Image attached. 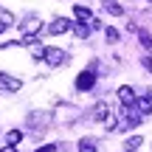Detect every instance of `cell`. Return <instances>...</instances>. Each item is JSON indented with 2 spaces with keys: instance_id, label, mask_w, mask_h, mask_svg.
Instances as JSON below:
<instances>
[{
  "instance_id": "1",
  "label": "cell",
  "mask_w": 152,
  "mask_h": 152,
  "mask_svg": "<svg viewBox=\"0 0 152 152\" xmlns=\"http://www.w3.org/2000/svg\"><path fill=\"white\" fill-rule=\"evenodd\" d=\"M39 28H42L39 17H37V14H28L26 20H23V26H20V37H23V42H26V45H37V42H34V37H37Z\"/></svg>"
},
{
  "instance_id": "2",
  "label": "cell",
  "mask_w": 152,
  "mask_h": 152,
  "mask_svg": "<svg viewBox=\"0 0 152 152\" xmlns=\"http://www.w3.org/2000/svg\"><path fill=\"white\" fill-rule=\"evenodd\" d=\"M96 65H90V68H85L79 76H76V90L79 93H85V90H90L93 85H96V71H93Z\"/></svg>"
},
{
  "instance_id": "3",
  "label": "cell",
  "mask_w": 152,
  "mask_h": 152,
  "mask_svg": "<svg viewBox=\"0 0 152 152\" xmlns=\"http://www.w3.org/2000/svg\"><path fill=\"white\" fill-rule=\"evenodd\" d=\"M45 62H48L51 68H59L62 62H65V48H59V45H45Z\"/></svg>"
},
{
  "instance_id": "4",
  "label": "cell",
  "mask_w": 152,
  "mask_h": 152,
  "mask_svg": "<svg viewBox=\"0 0 152 152\" xmlns=\"http://www.w3.org/2000/svg\"><path fill=\"white\" fill-rule=\"evenodd\" d=\"M73 26H76V23L68 20V17H56V20L48 26V34H54V37H56V34H68V31H73Z\"/></svg>"
},
{
  "instance_id": "5",
  "label": "cell",
  "mask_w": 152,
  "mask_h": 152,
  "mask_svg": "<svg viewBox=\"0 0 152 152\" xmlns=\"http://www.w3.org/2000/svg\"><path fill=\"white\" fill-rule=\"evenodd\" d=\"M87 115H90L93 121H102V124H104V121H107V115H113V113H110V104H107V102H96V104L90 107V113H87Z\"/></svg>"
},
{
  "instance_id": "6",
  "label": "cell",
  "mask_w": 152,
  "mask_h": 152,
  "mask_svg": "<svg viewBox=\"0 0 152 152\" xmlns=\"http://www.w3.org/2000/svg\"><path fill=\"white\" fill-rule=\"evenodd\" d=\"M0 87H3L6 93H17V90L23 87V82H20V79H14V76H9V73H3V71H0Z\"/></svg>"
},
{
  "instance_id": "7",
  "label": "cell",
  "mask_w": 152,
  "mask_h": 152,
  "mask_svg": "<svg viewBox=\"0 0 152 152\" xmlns=\"http://www.w3.org/2000/svg\"><path fill=\"white\" fill-rule=\"evenodd\" d=\"M118 99H121V104H135L138 102V93L132 90L130 85H121L118 87Z\"/></svg>"
},
{
  "instance_id": "8",
  "label": "cell",
  "mask_w": 152,
  "mask_h": 152,
  "mask_svg": "<svg viewBox=\"0 0 152 152\" xmlns=\"http://www.w3.org/2000/svg\"><path fill=\"white\" fill-rule=\"evenodd\" d=\"M73 17H76V23H93V11L87 6H82V3L73 6Z\"/></svg>"
},
{
  "instance_id": "9",
  "label": "cell",
  "mask_w": 152,
  "mask_h": 152,
  "mask_svg": "<svg viewBox=\"0 0 152 152\" xmlns=\"http://www.w3.org/2000/svg\"><path fill=\"white\" fill-rule=\"evenodd\" d=\"M104 3V11L113 17H124V6H118V0H102Z\"/></svg>"
},
{
  "instance_id": "10",
  "label": "cell",
  "mask_w": 152,
  "mask_h": 152,
  "mask_svg": "<svg viewBox=\"0 0 152 152\" xmlns=\"http://www.w3.org/2000/svg\"><path fill=\"white\" fill-rule=\"evenodd\" d=\"M135 107L141 110V115H149V113H152V96H149V93H147V96H138Z\"/></svg>"
},
{
  "instance_id": "11",
  "label": "cell",
  "mask_w": 152,
  "mask_h": 152,
  "mask_svg": "<svg viewBox=\"0 0 152 152\" xmlns=\"http://www.w3.org/2000/svg\"><path fill=\"white\" fill-rule=\"evenodd\" d=\"M20 141H23V132L20 130H9V132H6V147H17Z\"/></svg>"
},
{
  "instance_id": "12",
  "label": "cell",
  "mask_w": 152,
  "mask_h": 152,
  "mask_svg": "<svg viewBox=\"0 0 152 152\" xmlns=\"http://www.w3.org/2000/svg\"><path fill=\"white\" fill-rule=\"evenodd\" d=\"M45 121H48V118H45L42 113H31V115H28V124H31L34 130H42V127H45Z\"/></svg>"
},
{
  "instance_id": "13",
  "label": "cell",
  "mask_w": 152,
  "mask_h": 152,
  "mask_svg": "<svg viewBox=\"0 0 152 152\" xmlns=\"http://www.w3.org/2000/svg\"><path fill=\"white\" fill-rule=\"evenodd\" d=\"M90 31H93V28L87 26V23H76V26H73V34L79 39H87V37H90Z\"/></svg>"
},
{
  "instance_id": "14",
  "label": "cell",
  "mask_w": 152,
  "mask_h": 152,
  "mask_svg": "<svg viewBox=\"0 0 152 152\" xmlns=\"http://www.w3.org/2000/svg\"><path fill=\"white\" fill-rule=\"evenodd\" d=\"M141 144H144V138H141V135H132V138H127L124 149H127V152H135L138 147H141Z\"/></svg>"
},
{
  "instance_id": "15",
  "label": "cell",
  "mask_w": 152,
  "mask_h": 152,
  "mask_svg": "<svg viewBox=\"0 0 152 152\" xmlns=\"http://www.w3.org/2000/svg\"><path fill=\"white\" fill-rule=\"evenodd\" d=\"M79 152H96V141H93V138H82L79 141Z\"/></svg>"
},
{
  "instance_id": "16",
  "label": "cell",
  "mask_w": 152,
  "mask_h": 152,
  "mask_svg": "<svg viewBox=\"0 0 152 152\" xmlns=\"http://www.w3.org/2000/svg\"><path fill=\"white\" fill-rule=\"evenodd\" d=\"M0 23H3V26L9 28L11 23H14V14H11V11H6V9H0Z\"/></svg>"
},
{
  "instance_id": "17",
  "label": "cell",
  "mask_w": 152,
  "mask_h": 152,
  "mask_svg": "<svg viewBox=\"0 0 152 152\" xmlns=\"http://www.w3.org/2000/svg\"><path fill=\"white\" fill-rule=\"evenodd\" d=\"M138 39H141V45H144L147 51H152V37H149L147 31H138Z\"/></svg>"
},
{
  "instance_id": "18",
  "label": "cell",
  "mask_w": 152,
  "mask_h": 152,
  "mask_svg": "<svg viewBox=\"0 0 152 152\" xmlns=\"http://www.w3.org/2000/svg\"><path fill=\"white\" fill-rule=\"evenodd\" d=\"M104 37H107V42H118V31H115V28H104Z\"/></svg>"
},
{
  "instance_id": "19",
  "label": "cell",
  "mask_w": 152,
  "mask_h": 152,
  "mask_svg": "<svg viewBox=\"0 0 152 152\" xmlns=\"http://www.w3.org/2000/svg\"><path fill=\"white\" fill-rule=\"evenodd\" d=\"M118 127V121L113 118V115H107V121H104V130H115Z\"/></svg>"
},
{
  "instance_id": "20",
  "label": "cell",
  "mask_w": 152,
  "mask_h": 152,
  "mask_svg": "<svg viewBox=\"0 0 152 152\" xmlns=\"http://www.w3.org/2000/svg\"><path fill=\"white\" fill-rule=\"evenodd\" d=\"M34 152H56V144H45V147H37Z\"/></svg>"
},
{
  "instance_id": "21",
  "label": "cell",
  "mask_w": 152,
  "mask_h": 152,
  "mask_svg": "<svg viewBox=\"0 0 152 152\" xmlns=\"http://www.w3.org/2000/svg\"><path fill=\"white\" fill-rule=\"evenodd\" d=\"M141 65H144V68H147V71L152 73V56H144V59H141Z\"/></svg>"
},
{
  "instance_id": "22",
  "label": "cell",
  "mask_w": 152,
  "mask_h": 152,
  "mask_svg": "<svg viewBox=\"0 0 152 152\" xmlns=\"http://www.w3.org/2000/svg\"><path fill=\"white\" fill-rule=\"evenodd\" d=\"M0 152H14V147H3V149H0Z\"/></svg>"
},
{
  "instance_id": "23",
  "label": "cell",
  "mask_w": 152,
  "mask_h": 152,
  "mask_svg": "<svg viewBox=\"0 0 152 152\" xmlns=\"http://www.w3.org/2000/svg\"><path fill=\"white\" fill-rule=\"evenodd\" d=\"M3 31H6V26H3V23H0V34H3Z\"/></svg>"
}]
</instances>
